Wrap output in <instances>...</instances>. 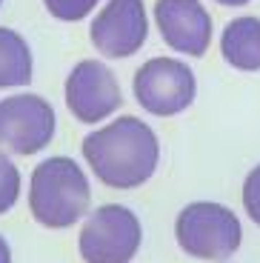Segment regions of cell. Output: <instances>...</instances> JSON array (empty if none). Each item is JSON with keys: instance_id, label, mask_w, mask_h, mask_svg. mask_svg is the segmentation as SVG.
<instances>
[{"instance_id": "cell-4", "label": "cell", "mask_w": 260, "mask_h": 263, "mask_svg": "<svg viewBox=\"0 0 260 263\" xmlns=\"http://www.w3.org/2000/svg\"><path fill=\"white\" fill-rule=\"evenodd\" d=\"M143 243V226L129 206L106 203L86 217L78 237L86 263H132Z\"/></svg>"}, {"instance_id": "cell-7", "label": "cell", "mask_w": 260, "mask_h": 263, "mask_svg": "<svg viewBox=\"0 0 260 263\" xmlns=\"http://www.w3.org/2000/svg\"><path fill=\"white\" fill-rule=\"evenodd\" d=\"M66 109L72 112L78 123H103L106 118L123 106V92L115 72L103 60H80L72 66V72L63 86Z\"/></svg>"}, {"instance_id": "cell-14", "label": "cell", "mask_w": 260, "mask_h": 263, "mask_svg": "<svg viewBox=\"0 0 260 263\" xmlns=\"http://www.w3.org/2000/svg\"><path fill=\"white\" fill-rule=\"evenodd\" d=\"M240 195H243V209H246V215L252 217V223L260 226V163L246 175Z\"/></svg>"}, {"instance_id": "cell-10", "label": "cell", "mask_w": 260, "mask_h": 263, "mask_svg": "<svg viewBox=\"0 0 260 263\" xmlns=\"http://www.w3.org/2000/svg\"><path fill=\"white\" fill-rule=\"evenodd\" d=\"M220 54L237 72H260V17L240 14L220 32Z\"/></svg>"}, {"instance_id": "cell-9", "label": "cell", "mask_w": 260, "mask_h": 263, "mask_svg": "<svg viewBox=\"0 0 260 263\" xmlns=\"http://www.w3.org/2000/svg\"><path fill=\"white\" fill-rule=\"evenodd\" d=\"M155 23L163 43L177 54L203 58L212 46V14L200 0H157Z\"/></svg>"}, {"instance_id": "cell-12", "label": "cell", "mask_w": 260, "mask_h": 263, "mask_svg": "<svg viewBox=\"0 0 260 263\" xmlns=\"http://www.w3.org/2000/svg\"><path fill=\"white\" fill-rule=\"evenodd\" d=\"M20 197V169L12 163L6 152H0V215L14 209Z\"/></svg>"}, {"instance_id": "cell-16", "label": "cell", "mask_w": 260, "mask_h": 263, "mask_svg": "<svg viewBox=\"0 0 260 263\" xmlns=\"http://www.w3.org/2000/svg\"><path fill=\"white\" fill-rule=\"evenodd\" d=\"M215 3H220V6H226V9H240V6H249L252 0H215Z\"/></svg>"}, {"instance_id": "cell-6", "label": "cell", "mask_w": 260, "mask_h": 263, "mask_svg": "<svg viewBox=\"0 0 260 263\" xmlns=\"http://www.w3.org/2000/svg\"><path fill=\"white\" fill-rule=\"evenodd\" d=\"M58 115L46 98L32 92L0 100V146L14 155H38L54 140Z\"/></svg>"}, {"instance_id": "cell-5", "label": "cell", "mask_w": 260, "mask_h": 263, "mask_svg": "<svg viewBox=\"0 0 260 263\" xmlns=\"http://www.w3.org/2000/svg\"><path fill=\"white\" fill-rule=\"evenodd\" d=\"M132 92L140 109L155 118H175L197 98V78L192 66L177 58H152L135 72Z\"/></svg>"}, {"instance_id": "cell-13", "label": "cell", "mask_w": 260, "mask_h": 263, "mask_svg": "<svg viewBox=\"0 0 260 263\" xmlns=\"http://www.w3.org/2000/svg\"><path fill=\"white\" fill-rule=\"evenodd\" d=\"M98 3L100 0H43L46 12L63 23H78V20L89 17L98 9Z\"/></svg>"}, {"instance_id": "cell-15", "label": "cell", "mask_w": 260, "mask_h": 263, "mask_svg": "<svg viewBox=\"0 0 260 263\" xmlns=\"http://www.w3.org/2000/svg\"><path fill=\"white\" fill-rule=\"evenodd\" d=\"M0 263H12V249H9L3 235H0Z\"/></svg>"}, {"instance_id": "cell-3", "label": "cell", "mask_w": 260, "mask_h": 263, "mask_svg": "<svg viewBox=\"0 0 260 263\" xmlns=\"http://www.w3.org/2000/svg\"><path fill=\"white\" fill-rule=\"evenodd\" d=\"M177 246L197 260H229L243 243L240 217L215 200H195L175 217Z\"/></svg>"}, {"instance_id": "cell-1", "label": "cell", "mask_w": 260, "mask_h": 263, "mask_svg": "<svg viewBox=\"0 0 260 263\" xmlns=\"http://www.w3.org/2000/svg\"><path fill=\"white\" fill-rule=\"evenodd\" d=\"M80 152L100 183L123 192L152 180L160 163V140L137 115H120L112 123L89 132Z\"/></svg>"}, {"instance_id": "cell-11", "label": "cell", "mask_w": 260, "mask_h": 263, "mask_svg": "<svg viewBox=\"0 0 260 263\" xmlns=\"http://www.w3.org/2000/svg\"><path fill=\"white\" fill-rule=\"evenodd\" d=\"M34 74V58L26 37L14 29L0 26V89L29 86Z\"/></svg>"}, {"instance_id": "cell-2", "label": "cell", "mask_w": 260, "mask_h": 263, "mask_svg": "<svg viewBox=\"0 0 260 263\" xmlns=\"http://www.w3.org/2000/svg\"><path fill=\"white\" fill-rule=\"evenodd\" d=\"M91 186L78 160L54 155L34 166L29 180V212L46 229H69L89 212Z\"/></svg>"}, {"instance_id": "cell-17", "label": "cell", "mask_w": 260, "mask_h": 263, "mask_svg": "<svg viewBox=\"0 0 260 263\" xmlns=\"http://www.w3.org/2000/svg\"><path fill=\"white\" fill-rule=\"evenodd\" d=\"M0 6H3V0H0Z\"/></svg>"}, {"instance_id": "cell-8", "label": "cell", "mask_w": 260, "mask_h": 263, "mask_svg": "<svg viewBox=\"0 0 260 263\" xmlns=\"http://www.w3.org/2000/svg\"><path fill=\"white\" fill-rule=\"evenodd\" d=\"M149 37V14L143 0H106L89 26V40L98 54L123 60L137 54Z\"/></svg>"}]
</instances>
